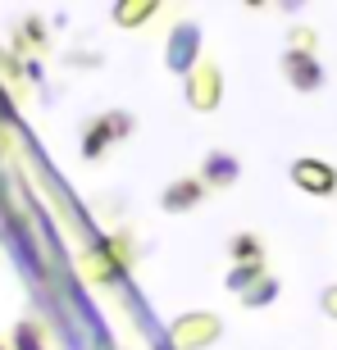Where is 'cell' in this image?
<instances>
[{
  "mask_svg": "<svg viewBox=\"0 0 337 350\" xmlns=\"http://www.w3.org/2000/svg\"><path fill=\"white\" fill-rule=\"evenodd\" d=\"M132 260H137V241H132L128 228H118V232L101 237V241H91L87 250L78 255V273H82V282L91 286H114L128 278Z\"/></svg>",
  "mask_w": 337,
  "mask_h": 350,
  "instance_id": "obj_1",
  "label": "cell"
},
{
  "mask_svg": "<svg viewBox=\"0 0 337 350\" xmlns=\"http://www.w3.org/2000/svg\"><path fill=\"white\" fill-rule=\"evenodd\" d=\"M205 59V37H201V23L196 18H178L164 37V68L173 78H187L196 64Z\"/></svg>",
  "mask_w": 337,
  "mask_h": 350,
  "instance_id": "obj_2",
  "label": "cell"
},
{
  "mask_svg": "<svg viewBox=\"0 0 337 350\" xmlns=\"http://www.w3.org/2000/svg\"><path fill=\"white\" fill-rule=\"evenodd\" d=\"M223 327L228 323L214 310H187L168 323V341H173V350H210L223 341Z\"/></svg>",
  "mask_w": 337,
  "mask_h": 350,
  "instance_id": "obj_3",
  "label": "cell"
},
{
  "mask_svg": "<svg viewBox=\"0 0 337 350\" xmlns=\"http://www.w3.org/2000/svg\"><path fill=\"white\" fill-rule=\"evenodd\" d=\"M182 100H187V109H196V114H214L223 105V64L201 59V64L182 78Z\"/></svg>",
  "mask_w": 337,
  "mask_h": 350,
  "instance_id": "obj_4",
  "label": "cell"
},
{
  "mask_svg": "<svg viewBox=\"0 0 337 350\" xmlns=\"http://www.w3.org/2000/svg\"><path fill=\"white\" fill-rule=\"evenodd\" d=\"M287 178H292V187H297V191L314 196V200H328V196H337V164H328V159L301 155V159H292Z\"/></svg>",
  "mask_w": 337,
  "mask_h": 350,
  "instance_id": "obj_5",
  "label": "cell"
},
{
  "mask_svg": "<svg viewBox=\"0 0 337 350\" xmlns=\"http://www.w3.org/2000/svg\"><path fill=\"white\" fill-rule=\"evenodd\" d=\"M278 68H283V82H287L292 91H301V96H314V91H324V82H328L324 64H319V55L283 51V59H278Z\"/></svg>",
  "mask_w": 337,
  "mask_h": 350,
  "instance_id": "obj_6",
  "label": "cell"
},
{
  "mask_svg": "<svg viewBox=\"0 0 337 350\" xmlns=\"http://www.w3.org/2000/svg\"><path fill=\"white\" fill-rule=\"evenodd\" d=\"M201 187L205 191H228V187H237L242 182V159L228 155V150H210L205 159H201Z\"/></svg>",
  "mask_w": 337,
  "mask_h": 350,
  "instance_id": "obj_7",
  "label": "cell"
},
{
  "mask_svg": "<svg viewBox=\"0 0 337 350\" xmlns=\"http://www.w3.org/2000/svg\"><path fill=\"white\" fill-rule=\"evenodd\" d=\"M201 200H205L201 178H173V182H164V191H160V209H164V214H187V209H196Z\"/></svg>",
  "mask_w": 337,
  "mask_h": 350,
  "instance_id": "obj_8",
  "label": "cell"
},
{
  "mask_svg": "<svg viewBox=\"0 0 337 350\" xmlns=\"http://www.w3.org/2000/svg\"><path fill=\"white\" fill-rule=\"evenodd\" d=\"M46 55L51 51V23L41 18V14H23L18 23H14V55Z\"/></svg>",
  "mask_w": 337,
  "mask_h": 350,
  "instance_id": "obj_9",
  "label": "cell"
},
{
  "mask_svg": "<svg viewBox=\"0 0 337 350\" xmlns=\"http://www.w3.org/2000/svg\"><path fill=\"white\" fill-rule=\"evenodd\" d=\"M110 146H114V137H110V128H105V114H91L87 123H82L78 155L87 159V164H96V159H105V155H110Z\"/></svg>",
  "mask_w": 337,
  "mask_h": 350,
  "instance_id": "obj_10",
  "label": "cell"
},
{
  "mask_svg": "<svg viewBox=\"0 0 337 350\" xmlns=\"http://www.w3.org/2000/svg\"><path fill=\"white\" fill-rule=\"evenodd\" d=\"M155 14H160V0H114L110 23L123 27V32H137V27H146Z\"/></svg>",
  "mask_w": 337,
  "mask_h": 350,
  "instance_id": "obj_11",
  "label": "cell"
},
{
  "mask_svg": "<svg viewBox=\"0 0 337 350\" xmlns=\"http://www.w3.org/2000/svg\"><path fill=\"white\" fill-rule=\"evenodd\" d=\"M228 260L233 264H264V237L260 232H233L228 237Z\"/></svg>",
  "mask_w": 337,
  "mask_h": 350,
  "instance_id": "obj_12",
  "label": "cell"
},
{
  "mask_svg": "<svg viewBox=\"0 0 337 350\" xmlns=\"http://www.w3.org/2000/svg\"><path fill=\"white\" fill-rule=\"evenodd\" d=\"M278 296H283V282H278L273 273H264L251 291H242V296H237V305H242V310H269Z\"/></svg>",
  "mask_w": 337,
  "mask_h": 350,
  "instance_id": "obj_13",
  "label": "cell"
},
{
  "mask_svg": "<svg viewBox=\"0 0 337 350\" xmlns=\"http://www.w3.org/2000/svg\"><path fill=\"white\" fill-rule=\"evenodd\" d=\"M10 350H51L46 346V327L37 319H18L14 323V337H10Z\"/></svg>",
  "mask_w": 337,
  "mask_h": 350,
  "instance_id": "obj_14",
  "label": "cell"
},
{
  "mask_svg": "<svg viewBox=\"0 0 337 350\" xmlns=\"http://www.w3.org/2000/svg\"><path fill=\"white\" fill-rule=\"evenodd\" d=\"M264 273H269L264 264H233V269H228V278H223V286H228L233 296H242V291H251Z\"/></svg>",
  "mask_w": 337,
  "mask_h": 350,
  "instance_id": "obj_15",
  "label": "cell"
},
{
  "mask_svg": "<svg viewBox=\"0 0 337 350\" xmlns=\"http://www.w3.org/2000/svg\"><path fill=\"white\" fill-rule=\"evenodd\" d=\"M105 128H110V137H114V146H118L137 132V118H132L128 109H105Z\"/></svg>",
  "mask_w": 337,
  "mask_h": 350,
  "instance_id": "obj_16",
  "label": "cell"
},
{
  "mask_svg": "<svg viewBox=\"0 0 337 350\" xmlns=\"http://www.w3.org/2000/svg\"><path fill=\"white\" fill-rule=\"evenodd\" d=\"M287 51L314 55L319 51V32H314V27H292V32H287Z\"/></svg>",
  "mask_w": 337,
  "mask_h": 350,
  "instance_id": "obj_17",
  "label": "cell"
},
{
  "mask_svg": "<svg viewBox=\"0 0 337 350\" xmlns=\"http://www.w3.org/2000/svg\"><path fill=\"white\" fill-rule=\"evenodd\" d=\"M319 310H324L328 319H333V323H337V282H333V286H324V291H319Z\"/></svg>",
  "mask_w": 337,
  "mask_h": 350,
  "instance_id": "obj_18",
  "label": "cell"
},
{
  "mask_svg": "<svg viewBox=\"0 0 337 350\" xmlns=\"http://www.w3.org/2000/svg\"><path fill=\"white\" fill-rule=\"evenodd\" d=\"M0 350H10V346H5V341H0Z\"/></svg>",
  "mask_w": 337,
  "mask_h": 350,
  "instance_id": "obj_19",
  "label": "cell"
}]
</instances>
